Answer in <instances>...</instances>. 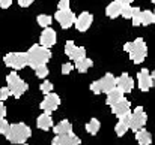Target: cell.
<instances>
[{
    "label": "cell",
    "mask_w": 155,
    "mask_h": 145,
    "mask_svg": "<svg viewBox=\"0 0 155 145\" xmlns=\"http://www.w3.org/2000/svg\"><path fill=\"white\" fill-rule=\"evenodd\" d=\"M51 58V51L50 48H45L42 45H32L27 51V66H30L32 69H36L39 66H44L50 61Z\"/></svg>",
    "instance_id": "cell-1"
},
{
    "label": "cell",
    "mask_w": 155,
    "mask_h": 145,
    "mask_svg": "<svg viewBox=\"0 0 155 145\" xmlns=\"http://www.w3.org/2000/svg\"><path fill=\"white\" fill-rule=\"evenodd\" d=\"M124 51H127L130 54V58L134 61V64L143 63L148 55V47L142 38H137L133 42H127L124 45Z\"/></svg>",
    "instance_id": "cell-2"
},
{
    "label": "cell",
    "mask_w": 155,
    "mask_h": 145,
    "mask_svg": "<svg viewBox=\"0 0 155 145\" xmlns=\"http://www.w3.org/2000/svg\"><path fill=\"white\" fill-rule=\"evenodd\" d=\"M32 136V130L27 124L24 123H15V124H11L9 127V132L6 135V139L11 142V144H26V141Z\"/></svg>",
    "instance_id": "cell-3"
},
{
    "label": "cell",
    "mask_w": 155,
    "mask_h": 145,
    "mask_svg": "<svg viewBox=\"0 0 155 145\" xmlns=\"http://www.w3.org/2000/svg\"><path fill=\"white\" fill-rule=\"evenodd\" d=\"M6 85L11 90V94L14 97H17V99H20L29 88V85L20 78V75L15 70H12L11 73L6 75Z\"/></svg>",
    "instance_id": "cell-4"
},
{
    "label": "cell",
    "mask_w": 155,
    "mask_h": 145,
    "mask_svg": "<svg viewBox=\"0 0 155 145\" xmlns=\"http://www.w3.org/2000/svg\"><path fill=\"white\" fill-rule=\"evenodd\" d=\"M113 88H116V76L113 73H105L103 78H100L98 81H94L91 84V91L94 94L110 93Z\"/></svg>",
    "instance_id": "cell-5"
},
{
    "label": "cell",
    "mask_w": 155,
    "mask_h": 145,
    "mask_svg": "<svg viewBox=\"0 0 155 145\" xmlns=\"http://www.w3.org/2000/svg\"><path fill=\"white\" fill-rule=\"evenodd\" d=\"M3 63L14 70L24 69L27 66V52H8L3 57Z\"/></svg>",
    "instance_id": "cell-6"
},
{
    "label": "cell",
    "mask_w": 155,
    "mask_h": 145,
    "mask_svg": "<svg viewBox=\"0 0 155 145\" xmlns=\"http://www.w3.org/2000/svg\"><path fill=\"white\" fill-rule=\"evenodd\" d=\"M146 121H148V115H146L143 106H137L130 115V129L137 132V130L143 129Z\"/></svg>",
    "instance_id": "cell-7"
},
{
    "label": "cell",
    "mask_w": 155,
    "mask_h": 145,
    "mask_svg": "<svg viewBox=\"0 0 155 145\" xmlns=\"http://www.w3.org/2000/svg\"><path fill=\"white\" fill-rule=\"evenodd\" d=\"M54 20L60 24V27L62 29H69V27H72L74 24H75V20H77V17L74 15V12L71 11V9H68V11H56V14H54Z\"/></svg>",
    "instance_id": "cell-8"
},
{
    "label": "cell",
    "mask_w": 155,
    "mask_h": 145,
    "mask_svg": "<svg viewBox=\"0 0 155 145\" xmlns=\"http://www.w3.org/2000/svg\"><path fill=\"white\" fill-rule=\"evenodd\" d=\"M65 54H66L68 58L74 60V63H75V61H78V60L86 57V49L83 47H77L74 44V41H66V44H65Z\"/></svg>",
    "instance_id": "cell-9"
},
{
    "label": "cell",
    "mask_w": 155,
    "mask_h": 145,
    "mask_svg": "<svg viewBox=\"0 0 155 145\" xmlns=\"http://www.w3.org/2000/svg\"><path fill=\"white\" fill-rule=\"evenodd\" d=\"M60 105V97L54 93H50V94H45V97L42 99V102L39 103V108L47 112V114H51L57 109V106Z\"/></svg>",
    "instance_id": "cell-10"
},
{
    "label": "cell",
    "mask_w": 155,
    "mask_h": 145,
    "mask_svg": "<svg viewBox=\"0 0 155 145\" xmlns=\"http://www.w3.org/2000/svg\"><path fill=\"white\" fill-rule=\"evenodd\" d=\"M57 42V35H56V30L51 27H47L42 30L41 36H39V45L45 47V48H51L56 45Z\"/></svg>",
    "instance_id": "cell-11"
},
{
    "label": "cell",
    "mask_w": 155,
    "mask_h": 145,
    "mask_svg": "<svg viewBox=\"0 0 155 145\" xmlns=\"http://www.w3.org/2000/svg\"><path fill=\"white\" fill-rule=\"evenodd\" d=\"M92 23H94V15L91 14V12H81L78 17H77V20H75V29L78 30V32H86V30H89L91 29V26H92Z\"/></svg>",
    "instance_id": "cell-12"
},
{
    "label": "cell",
    "mask_w": 155,
    "mask_h": 145,
    "mask_svg": "<svg viewBox=\"0 0 155 145\" xmlns=\"http://www.w3.org/2000/svg\"><path fill=\"white\" fill-rule=\"evenodd\" d=\"M137 84H139V88L142 91H149L151 90V87L154 85V81H152V75L149 73L148 69H142L137 73Z\"/></svg>",
    "instance_id": "cell-13"
},
{
    "label": "cell",
    "mask_w": 155,
    "mask_h": 145,
    "mask_svg": "<svg viewBox=\"0 0 155 145\" xmlns=\"http://www.w3.org/2000/svg\"><path fill=\"white\" fill-rule=\"evenodd\" d=\"M116 87L125 94V93H130L133 91L134 88V79L128 75V73H122L120 76L116 78Z\"/></svg>",
    "instance_id": "cell-14"
},
{
    "label": "cell",
    "mask_w": 155,
    "mask_h": 145,
    "mask_svg": "<svg viewBox=\"0 0 155 145\" xmlns=\"http://www.w3.org/2000/svg\"><path fill=\"white\" fill-rule=\"evenodd\" d=\"M111 112L119 117V118H124V117H128L131 114V103L124 97L119 103H116L114 106H111Z\"/></svg>",
    "instance_id": "cell-15"
},
{
    "label": "cell",
    "mask_w": 155,
    "mask_h": 145,
    "mask_svg": "<svg viewBox=\"0 0 155 145\" xmlns=\"http://www.w3.org/2000/svg\"><path fill=\"white\" fill-rule=\"evenodd\" d=\"M80 142H81V139L77 135H74V133H71V135H62V136H57L56 135V138H53V141H51L53 145H80Z\"/></svg>",
    "instance_id": "cell-16"
},
{
    "label": "cell",
    "mask_w": 155,
    "mask_h": 145,
    "mask_svg": "<svg viewBox=\"0 0 155 145\" xmlns=\"http://www.w3.org/2000/svg\"><path fill=\"white\" fill-rule=\"evenodd\" d=\"M122 6H124V5H122L119 0H114V2L108 3V5H107V8H105V15H107L108 18H111V20H114V18L120 17Z\"/></svg>",
    "instance_id": "cell-17"
},
{
    "label": "cell",
    "mask_w": 155,
    "mask_h": 145,
    "mask_svg": "<svg viewBox=\"0 0 155 145\" xmlns=\"http://www.w3.org/2000/svg\"><path fill=\"white\" fill-rule=\"evenodd\" d=\"M53 132H54L57 136L71 135V133H72V124H71L68 120H62L60 123H57V124L53 127Z\"/></svg>",
    "instance_id": "cell-18"
},
{
    "label": "cell",
    "mask_w": 155,
    "mask_h": 145,
    "mask_svg": "<svg viewBox=\"0 0 155 145\" xmlns=\"http://www.w3.org/2000/svg\"><path fill=\"white\" fill-rule=\"evenodd\" d=\"M131 115V114H130ZM130 115L128 117H124V118H119V121L116 123V126H114V132H116V135L119 136V138H122L127 132H128V129H130Z\"/></svg>",
    "instance_id": "cell-19"
},
{
    "label": "cell",
    "mask_w": 155,
    "mask_h": 145,
    "mask_svg": "<svg viewBox=\"0 0 155 145\" xmlns=\"http://www.w3.org/2000/svg\"><path fill=\"white\" fill-rule=\"evenodd\" d=\"M36 126L41 129V130H50L53 127V118L50 114L44 112L41 114L38 118H36Z\"/></svg>",
    "instance_id": "cell-20"
},
{
    "label": "cell",
    "mask_w": 155,
    "mask_h": 145,
    "mask_svg": "<svg viewBox=\"0 0 155 145\" xmlns=\"http://www.w3.org/2000/svg\"><path fill=\"white\" fill-rule=\"evenodd\" d=\"M124 99V93L116 87V88H113L110 93H107V99H105V103L108 105V106H114L116 103H119L120 100Z\"/></svg>",
    "instance_id": "cell-21"
},
{
    "label": "cell",
    "mask_w": 155,
    "mask_h": 145,
    "mask_svg": "<svg viewBox=\"0 0 155 145\" xmlns=\"http://www.w3.org/2000/svg\"><path fill=\"white\" fill-rule=\"evenodd\" d=\"M136 141L139 142V145H151L152 144V136L148 130L140 129L136 132Z\"/></svg>",
    "instance_id": "cell-22"
},
{
    "label": "cell",
    "mask_w": 155,
    "mask_h": 145,
    "mask_svg": "<svg viewBox=\"0 0 155 145\" xmlns=\"http://www.w3.org/2000/svg\"><path fill=\"white\" fill-rule=\"evenodd\" d=\"M92 66H94V61H92V58H87V57H84V58H81V60H78V61L74 63V67L80 73H86Z\"/></svg>",
    "instance_id": "cell-23"
},
{
    "label": "cell",
    "mask_w": 155,
    "mask_h": 145,
    "mask_svg": "<svg viewBox=\"0 0 155 145\" xmlns=\"http://www.w3.org/2000/svg\"><path fill=\"white\" fill-rule=\"evenodd\" d=\"M100 129H101V123L98 118H91V121L86 124V132L89 135H97L100 132Z\"/></svg>",
    "instance_id": "cell-24"
},
{
    "label": "cell",
    "mask_w": 155,
    "mask_h": 145,
    "mask_svg": "<svg viewBox=\"0 0 155 145\" xmlns=\"http://www.w3.org/2000/svg\"><path fill=\"white\" fill-rule=\"evenodd\" d=\"M155 23V14L152 11H142V26H151Z\"/></svg>",
    "instance_id": "cell-25"
},
{
    "label": "cell",
    "mask_w": 155,
    "mask_h": 145,
    "mask_svg": "<svg viewBox=\"0 0 155 145\" xmlns=\"http://www.w3.org/2000/svg\"><path fill=\"white\" fill-rule=\"evenodd\" d=\"M51 15H47V14H41V15H38L36 17V23L41 26V27H44V29H47V27H50L51 26Z\"/></svg>",
    "instance_id": "cell-26"
},
{
    "label": "cell",
    "mask_w": 155,
    "mask_h": 145,
    "mask_svg": "<svg viewBox=\"0 0 155 145\" xmlns=\"http://www.w3.org/2000/svg\"><path fill=\"white\" fill-rule=\"evenodd\" d=\"M131 21H133V26H134V27L142 26V9H140V8H134Z\"/></svg>",
    "instance_id": "cell-27"
},
{
    "label": "cell",
    "mask_w": 155,
    "mask_h": 145,
    "mask_svg": "<svg viewBox=\"0 0 155 145\" xmlns=\"http://www.w3.org/2000/svg\"><path fill=\"white\" fill-rule=\"evenodd\" d=\"M133 11H134V8H133L131 5H124L120 15H122L125 20H131V18H133Z\"/></svg>",
    "instance_id": "cell-28"
},
{
    "label": "cell",
    "mask_w": 155,
    "mask_h": 145,
    "mask_svg": "<svg viewBox=\"0 0 155 145\" xmlns=\"http://www.w3.org/2000/svg\"><path fill=\"white\" fill-rule=\"evenodd\" d=\"M35 75H36L38 78H45V76L48 75V67H47V64L36 67V69H35Z\"/></svg>",
    "instance_id": "cell-29"
},
{
    "label": "cell",
    "mask_w": 155,
    "mask_h": 145,
    "mask_svg": "<svg viewBox=\"0 0 155 145\" xmlns=\"http://www.w3.org/2000/svg\"><path fill=\"white\" fill-rule=\"evenodd\" d=\"M9 127H11V124H9L3 117H0V133L6 136V135H8V132H9Z\"/></svg>",
    "instance_id": "cell-30"
},
{
    "label": "cell",
    "mask_w": 155,
    "mask_h": 145,
    "mask_svg": "<svg viewBox=\"0 0 155 145\" xmlns=\"http://www.w3.org/2000/svg\"><path fill=\"white\" fill-rule=\"evenodd\" d=\"M41 91L44 93V94H50V93H53V84L50 82V81H44L42 84H41Z\"/></svg>",
    "instance_id": "cell-31"
},
{
    "label": "cell",
    "mask_w": 155,
    "mask_h": 145,
    "mask_svg": "<svg viewBox=\"0 0 155 145\" xmlns=\"http://www.w3.org/2000/svg\"><path fill=\"white\" fill-rule=\"evenodd\" d=\"M9 96H12V94H11V90L8 88V85H6V87H2V88H0V99H2V100H6Z\"/></svg>",
    "instance_id": "cell-32"
},
{
    "label": "cell",
    "mask_w": 155,
    "mask_h": 145,
    "mask_svg": "<svg viewBox=\"0 0 155 145\" xmlns=\"http://www.w3.org/2000/svg\"><path fill=\"white\" fill-rule=\"evenodd\" d=\"M57 9L59 11H68L69 9V0H59Z\"/></svg>",
    "instance_id": "cell-33"
},
{
    "label": "cell",
    "mask_w": 155,
    "mask_h": 145,
    "mask_svg": "<svg viewBox=\"0 0 155 145\" xmlns=\"http://www.w3.org/2000/svg\"><path fill=\"white\" fill-rule=\"evenodd\" d=\"M71 70H74V66H72L71 63H65V64H62V73H63V75H68Z\"/></svg>",
    "instance_id": "cell-34"
},
{
    "label": "cell",
    "mask_w": 155,
    "mask_h": 145,
    "mask_svg": "<svg viewBox=\"0 0 155 145\" xmlns=\"http://www.w3.org/2000/svg\"><path fill=\"white\" fill-rule=\"evenodd\" d=\"M11 5H12V0H0V8L2 9H8V8H11Z\"/></svg>",
    "instance_id": "cell-35"
},
{
    "label": "cell",
    "mask_w": 155,
    "mask_h": 145,
    "mask_svg": "<svg viewBox=\"0 0 155 145\" xmlns=\"http://www.w3.org/2000/svg\"><path fill=\"white\" fill-rule=\"evenodd\" d=\"M33 2H35V0H18V5H20L21 8H29Z\"/></svg>",
    "instance_id": "cell-36"
},
{
    "label": "cell",
    "mask_w": 155,
    "mask_h": 145,
    "mask_svg": "<svg viewBox=\"0 0 155 145\" xmlns=\"http://www.w3.org/2000/svg\"><path fill=\"white\" fill-rule=\"evenodd\" d=\"M0 117H6V106L3 105V100L0 99Z\"/></svg>",
    "instance_id": "cell-37"
},
{
    "label": "cell",
    "mask_w": 155,
    "mask_h": 145,
    "mask_svg": "<svg viewBox=\"0 0 155 145\" xmlns=\"http://www.w3.org/2000/svg\"><path fill=\"white\" fill-rule=\"evenodd\" d=\"M119 2H120L122 5H131V3H133L134 0H119Z\"/></svg>",
    "instance_id": "cell-38"
},
{
    "label": "cell",
    "mask_w": 155,
    "mask_h": 145,
    "mask_svg": "<svg viewBox=\"0 0 155 145\" xmlns=\"http://www.w3.org/2000/svg\"><path fill=\"white\" fill-rule=\"evenodd\" d=\"M152 81H154V85H155V70L152 72Z\"/></svg>",
    "instance_id": "cell-39"
},
{
    "label": "cell",
    "mask_w": 155,
    "mask_h": 145,
    "mask_svg": "<svg viewBox=\"0 0 155 145\" xmlns=\"http://www.w3.org/2000/svg\"><path fill=\"white\" fill-rule=\"evenodd\" d=\"M151 2H152V3H154V5H155V0H151Z\"/></svg>",
    "instance_id": "cell-40"
},
{
    "label": "cell",
    "mask_w": 155,
    "mask_h": 145,
    "mask_svg": "<svg viewBox=\"0 0 155 145\" xmlns=\"http://www.w3.org/2000/svg\"><path fill=\"white\" fill-rule=\"evenodd\" d=\"M24 145H27V144H24Z\"/></svg>",
    "instance_id": "cell-41"
},
{
    "label": "cell",
    "mask_w": 155,
    "mask_h": 145,
    "mask_svg": "<svg viewBox=\"0 0 155 145\" xmlns=\"http://www.w3.org/2000/svg\"><path fill=\"white\" fill-rule=\"evenodd\" d=\"M154 14H155V11H154Z\"/></svg>",
    "instance_id": "cell-42"
}]
</instances>
